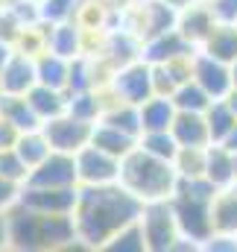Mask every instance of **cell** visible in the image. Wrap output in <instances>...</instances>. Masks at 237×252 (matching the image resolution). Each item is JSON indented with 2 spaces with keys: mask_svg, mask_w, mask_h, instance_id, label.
<instances>
[{
  "mask_svg": "<svg viewBox=\"0 0 237 252\" xmlns=\"http://www.w3.org/2000/svg\"><path fill=\"white\" fill-rule=\"evenodd\" d=\"M205 158H208V147H178L176 158H173L178 179L205 176Z\"/></svg>",
  "mask_w": 237,
  "mask_h": 252,
  "instance_id": "obj_30",
  "label": "cell"
},
{
  "mask_svg": "<svg viewBox=\"0 0 237 252\" xmlns=\"http://www.w3.org/2000/svg\"><path fill=\"white\" fill-rule=\"evenodd\" d=\"M176 18H178V12L170 9L167 3H161V0H135L129 6V24L126 27L141 41H147V38H152L158 32L173 30L176 27Z\"/></svg>",
  "mask_w": 237,
  "mask_h": 252,
  "instance_id": "obj_8",
  "label": "cell"
},
{
  "mask_svg": "<svg viewBox=\"0 0 237 252\" xmlns=\"http://www.w3.org/2000/svg\"><path fill=\"white\" fill-rule=\"evenodd\" d=\"M217 27V18H214V12L208 9V3L205 0H196V3H190L187 9H181L176 18V30L199 50L202 47V41L211 35V30Z\"/></svg>",
  "mask_w": 237,
  "mask_h": 252,
  "instance_id": "obj_15",
  "label": "cell"
},
{
  "mask_svg": "<svg viewBox=\"0 0 237 252\" xmlns=\"http://www.w3.org/2000/svg\"><path fill=\"white\" fill-rule=\"evenodd\" d=\"M211 226L217 235H237V185L220 188L211 199Z\"/></svg>",
  "mask_w": 237,
  "mask_h": 252,
  "instance_id": "obj_20",
  "label": "cell"
},
{
  "mask_svg": "<svg viewBox=\"0 0 237 252\" xmlns=\"http://www.w3.org/2000/svg\"><path fill=\"white\" fill-rule=\"evenodd\" d=\"M27 100H30V106H32V112L38 115L41 124H47V121H53V118H59V115L67 112V91L41 85V82H35V85L27 91Z\"/></svg>",
  "mask_w": 237,
  "mask_h": 252,
  "instance_id": "obj_19",
  "label": "cell"
},
{
  "mask_svg": "<svg viewBox=\"0 0 237 252\" xmlns=\"http://www.w3.org/2000/svg\"><path fill=\"white\" fill-rule=\"evenodd\" d=\"M3 3H6V0H0V9H3Z\"/></svg>",
  "mask_w": 237,
  "mask_h": 252,
  "instance_id": "obj_43",
  "label": "cell"
},
{
  "mask_svg": "<svg viewBox=\"0 0 237 252\" xmlns=\"http://www.w3.org/2000/svg\"><path fill=\"white\" fill-rule=\"evenodd\" d=\"M193 79L211 94V100H223L232 91V64L196 50L193 53Z\"/></svg>",
  "mask_w": 237,
  "mask_h": 252,
  "instance_id": "obj_13",
  "label": "cell"
},
{
  "mask_svg": "<svg viewBox=\"0 0 237 252\" xmlns=\"http://www.w3.org/2000/svg\"><path fill=\"white\" fill-rule=\"evenodd\" d=\"M138 109H141V132L170 129L173 118H176V103H173V97H164V94H152Z\"/></svg>",
  "mask_w": 237,
  "mask_h": 252,
  "instance_id": "obj_21",
  "label": "cell"
},
{
  "mask_svg": "<svg viewBox=\"0 0 237 252\" xmlns=\"http://www.w3.org/2000/svg\"><path fill=\"white\" fill-rule=\"evenodd\" d=\"M217 24H237V0H205Z\"/></svg>",
  "mask_w": 237,
  "mask_h": 252,
  "instance_id": "obj_34",
  "label": "cell"
},
{
  "mask_svg": "<svg viewBox=\"0 0 237 252\" xmlns=\"http://www.w3.org/2000/svg\"><path fill=\"white\" fill-rule=\"evenodd\" d=\"M18 202L32 208V211H44V214H73V208L79 202V185L76 188H35V185H24Z\"/></svg>",
  "mask_w": 237,
  "mask_h": 252,
  "instance_id": "obj_11",
  "label": "cell"
},
{
  "mask_svg": "<svg viewBox=\"0 0 237 252\" xmlns=\"http://www.w3.org/2000/svg\"><path fill=\"white\" fill-rule=\"evenodd\" d=\"M170 132L178 147H211V132L205 124V112H178L170 124Z\"/></svg>",
  "mask_w": 237,
  "mask_h": 252,
  "instance_id": "obj_18",
  "label": "cell"
},
{
  "mask_svg": "<svg viewBox=\"0 0 237 252\" xmlns=\"http://www.w3.org/2000/svg\"><path fill=\"white\" fill-rule=\"evenodd\" d=\"M82 0H38V18L44 24H61V21H73L79 12Z\"/></svg>",
  "mask_w": 237,
  "mask_h": 252,
  "instance_id": "obj_32",
  "label": "cell"
},
{
  "mask_svg": "<svg viewBox=\"0 0 237 252\" xmlns=\"http://www.w3.org/2000/svg\"><path fill=\"white\" fill-rule=\"evenodd\" d=\"M12 50H15V47H12V44H6V41L0 38V64L9 59V53H12Z\"/></svg>",
  "mask_w": 237,
  "mask_h": 252,
  "instance_id": "obj_41",
  "label": "cell"
},
{
  "mask_svg": "<svg viewBox=\"0 0 237 252\" xmlns=\"http://www.w3.org/2000/svg\"><path fill=\"white\" fill-rule=\"evenodd\" d=\"M214 193H217V188L205 176H190V179H178L176 190L170 196L181 238L196 244L199 250L214 235V226H211V199H214Z\"/></svg>",
  "mask_w": 237,
  "mask_h": 252,
  "instance_id": "obj_4",
  "label": "cell"
},
{
  "mask_svg": "<svg viewBox=\"0 0 237 252\" xmlns=\"http://www.w3.org/2000/svg\"><path fill=\"white\" fill-rule=\"evenodd\" d=\"M223 100L229 103V109H232V112H235V115H237V88H232V91H229V94H226Z\"/></svg>",
  "mask_w": 237,
  "mask_h": 252,
  "instance_id": "obj_40",
  "label": "cell"
},
{
  "mask_svg": "<svg viewBox=\"0 0 237 252\" xmlns=\"http://www.w3.org/2000/svg\"><path fill=\"white\" fill-rule=\"evenodd\" d=\"M205 124H208V132H211V144H223L229 138V132L237 126V115L229 109L226 100H214L205 109Z\"/></svg>",
  "mask_w": 237,
  "mask_h": 252,
  "instance_id": "obj_27",
  "label": "cell"
},
{
  "mask_svg": "<svg viewBox=\"0 0 237 252\" xmlns=\"http://www.w3.org/2000/svg\"><path fill=\"white\" fill-rule=\"evenodd\" d=\"M0 176L18 182V185H27V176H30V164L18 156L15 147L9 150H0Z\"/></svg>",
  "mask_w": 237,
  "mask_h": 252,
  "instance_id": "obj_33",
  "label": "cell"
},
{
  "mask_svg": "<svg viewBox=\"0 0 237 252\" xmlns=\"http://www.w3.org/2000/svg\"><path fill=\"white\" fill-rule=\"evenodd\" d=\"M232 88H237V62H232Z\"/></svg>",
  "mask_w": 237,
  "mask_h": 252,
  "instance_id": "obj_42",
  "label": "cell"
},
{
  "mask_svg": "<svg viewBox=\"0 0 237 252\" xmlns=\"http://www.w3.org/2000/svg\"><path fill=\"white\" fill-rule=\"evenodd\" d=\"M106 88H109L112 100H123V103L141 106L144 100H149L155 94L152 64L147 62V59H132V62L120 64L118 70L112 73V79H109Z\"/></svg>",
  "mask_w": 237,
  "mask_h": 252,
  "instance_id": "obj_6",
  "label": "cell"
},
{
  "mask_svg": "<svg viewBox=\"0 0 237 252\" xmlns=\"http://www.w3.org/2000/svg\"><path fill=\"white\" fill-rule=\"evenodd\" d=\"M190 53H196V47L178 32L176 27L147 38L144 47H141V59H147L149 64H164L170 59H178V56H190Z\"/></svg>",
  "mask_w": 237,
  "mask_h": 252,
  "instance_id": "obj_14",
  "label": "cell"
},
{
  "mask_svg": "<svg viewBox=\"0 0 237 252\" xmlns=\"http://www.w3.org/2000/svg\"><path fill=\"white\" fill-rule=\"evenodd\" d=\"M73 244H79L73 214H44L21 202L9 211V250L38 252L61 250Z\"/></svg>",
  "mask_w": 237,
  "mask_h": 252,
  "instance_id": "obj_2",
  "label": "cell"
},
{
  "mask_svg": "<svg viewBox=\"0 0 237 252\" xmlns=\"http://www.w3.org/2000/svg\"><path fill=\"white\" fill-rule=\"evenodd\" d=\"M223 144H226V147H229V150H232V153L237 156V126L232 129V132H229V138H226Z\"/></svg>",
  "mask_w": 237,
  "mask_h": 252,
  "instance_id": "obj_39",
  "label": "cell"
},
{
  "mask_svg": "<svg viewBox=\"0 0 237 252\" xmlns=\"http://www.w3.org/2000/svg\"><path fill=\"white\" fill-rule=\"evenodd\" d=\"M173 103H176L178 112H205L214 100L196 79H187L173 91Z\"/></svg>",
  "mask_w": 237,
  "mask_h": 252,
  "instance_id": "obj_29",
  "label": "cell"
},
{
  "mask_svg": "<svg viewBox=\"0 0 237 252\" xmlns=\"http://www.w3.org/2000/svg\"><path fill=\"white\" fill-rule=\"evenodd\" d=\"M138 220H141V229H144L147 252H173L176 244L181 241V232H178V223H176L170 199L144 202Z\"/></svg>",
  "mask_w": 237,
  "mask_h": 252,
  "instance_id": "obj_5",
  "label": "cell"
},
{
  "mask_svg": "<svg viewBox=\"0 0 237 252\" xmlns=\"http://www.w3.org/2000/svg\"><path fill=\"white\" fill-rule=\"evenodd\" d=\"M18 138H21V129L12 124V121L0 118V150H9V147H15V144H18Z\"/></svg>",
  "mask_w": 237,
  "mask_h": 252,
  "instance_id": "obj_36",
  "label": "cell"
},
{
  "mask_svg": "<svg viewBox=\"0 0 237 252\" xmlns=\"http://www.w3.org/2000/svg\"><path fill=\"white\" fill-rule=\"evenodd\" d=\"M103 252H147V241H144V229L141 220H132L129 226H123L115 238L106 241Z\"/></svg>",
  "mask_w": 237,
  "mask_h": 252,
  "instance_id": "obj_31",
  "label": "cell"
},
{
  "mask_svg": "<svg viewBox=\"0 0 237 252\" xmlns=\"http://www.w3.org/2000/svg\"><path fill=\"white\" fill-rule=\"evenodd\" d=\"M27 185L35 188H76L79 176H76V156L53 150L41 164H35L27 176Z\"/></svg>",
  "mask_w": 237,
  "mask_h": 252,
  "instance_id": "obj_10",
  "label": "cell"
},
{
  "mask_svg": "<svg viewBox=\"0 0 237 252\" xmlns=\"http://www.w3.org/2000/svg\"><path fill=\"white\" fill-rule=\"evenodd\" d=\"M91 144L100 147V150H106V153H112V156H118V158H123V156H129L138 147V135H129V132H123L118 126L97 121L94 124V135H91Z\"/></svg>",
  "mask_w": 237,
  "mask_h": 252,
  "instance_id": "obj_22",
  "label": "cell"
},
{
  "mask_svg": "<svg viewBox=\"0 0 237 252\" xmlns=\"http://www.w3.org/2000/svg\"><path fill=\"white\" fill-rule=\"evenodd\" d=\"M21 190H24V185L0 176V211H12L18 205V199H21Z\"/></svg>",
  "mask_w": 237,
  "mask_h": 252,
  "instance_id": "obj_35",
  "label": "cell"
},
{
  "mask_svg": "<svg viewBox=\"0 0 237 252\" xmlns=\"http://www.w3.org/2000/svg\"><path fill=\"white\" fill-rule=\"evenodd\" d=\"M120 185L138 196L141 202H155V199H170L178 185V173L173 161L155 158L135 147L129 156L120 158Z\"/></svg>",
  "mask_w": 237,
  "mask_h": 252,
  "instance_id": "obj_3",
  "label": "cell"
},
{
  "mask_svg": "<svg viewBox=\"0 0 237 252\" xmlns=\"http://www.w3.org/2000/svg\"><path fill=\"white\" fill-rule=\"evenodd\" d=\"M41 129H44V135H47V141H50L53 150L70 153V156H76L82 147H88V144H91V135H94V124L79 121V118H73L70 112H64L59 118L41 124Z\"/></svg>",
  "mask_w": 237,
  "mask_h": 252,
  "instance_id": "obj_9",
  "label": "cell"
},
{
  "mask_svg": "<svg viewBox=\"0 0 237 252\" xmlns=\"http://www.w3.org/2000/svg\"><path fill=\"white\" fill-rule=\"evenodd\" d=\"M0 118L12 121L21 132L41 126L38 115L32 112V106H30V100H27V94H3V91H0Z\"/></svg>",
  "mask_w": 237,
  "mask_h": 252,
  "instance_id": "obj_25",
  "label": "cell"
},
{
  "mask_svg": "<svg viewBox=\"0 0 237 252\" xmlns=\"http://www.w3.org/2000/svg\"><path fill=\"white\" fill-rule=\"evenodd\" d=\"M47 50L64 59H76L79 53H85V30L76 24V18L61 24H47Z\"/></svg>",
  "mask_w": 237,
  "mask_h": 252,
  "instance_id": "obj_16",
  "label": "cell"
},
{
  "mask_svg": "<svg viewBox=\"0 0 237 252\" xmlns=\"http://www.w3.org/2000/svg\"><path fill=\"white\" fill-rule=\"evenodd\" d=\"M15 150H18V156L30 164V170H32L35 164H41V161L53 153V147H50V141H47V135H44V129H41V126L21 132V138H18Z\"/></svg>",
  "mask_w": 237,
  "mask_h": 252,
  "instance_id": "obj_26",
  "label": "cell"
},
{
  "mask_svg": "<svg viewBox=\"0 0 237 252\" xmlns=\"http://www.w3.org/2000/svg\"><path fill=\"white\" fill-rule=\"evenodd\" d=\"M38 82L35 56L24 50H12L9 59L0 64V91L3 94H27Z\"/></svg>",
  "mask_w": 237,
  "mask_h": 252,
  "instance_id": "obj_12",
  "label": "cell"
},
{
  "mask_svg": "<svg viewBox=\"0 0 237 252\" xmlns=\"http://www.w3.org/2000/svg\"><path fill=\"white\" fill-rule=\"evenodd\" d=\"M35 70H38L41 85L67 91V85H70V59H64L53 50H44V53L35 56Z\"/></svg>",
  "mask_w": 237,
  "mask_h": 252,
  "instance_id": "obj_24",
  "label": "cell"
},
{
  "mask_svg": "<svg viewBox=\"0 0 237 252\" xmlns=\"http://www.w3.org/2000/svg\"><path fill=\"white\" fill-rule=\"evenodd\" d=\"M199 50L226 64L237 62V24H217Z\"/></svg>",
  "mask_w": 237,
  "mask_h": 252,
  "instance_id": "obj_23",
  "label": "cell"
},
{
  "mask_svg": "<svg viewBox=\"0 0 237 252\" xmlns=\"http://www.w3.org/2000/svg\"><path fill=\"white\" fill-rule=\"evenodd\" d=\"M205 179L214 188H232L237 185V156L226 144H211L205 158Z\"/></svg>",
  "mask_w": 237,
  "mask_h": 252,
  "instance_id": "obj_17",
  "label": "cell"
},
{
  "mask_svg": "<svg viewBox=\"0 0 237 252\" xmlns=\"http://www.w3.org/2000/svg\"><path fill=\"white\" fill-rule=\"evenodd\" d=\"M76 176L82 188H94V185H115L120 182V158L88 144L76 153Z\"/></svg>",
  "mask_w": 237,
  "mask_h": 252,
  "instance_id": "obj_7",
  "label": "cell"
},
{
  "mask_svg": "<svg viewBox=\"0 0 237 252\" xmlns=\"http://www.w3.org/2000/svg\"><path fill=\"white\" fill-rule=\"evenodd\" d=\"M161 3H167L170 9H176V12H181V9H187L190 3H196V0H161Z\"/></svg>",
  "mask_w": 237,
  "mask_h": 252,
  "instance_id": "obj_38",
  "label": "cell"
},
{
  "mask_svg": "<svg viewBox=\"0 0 237 252\" xmlns=\"http://www.w3.org/2000/svg\"><path fill=\"white\" fill-rule=\"evenodd\" d=\"M144 202L132 196L120 182L115 185H94L82 188L79 185V202L73 208V223H76V238L88 250H103L109 238H115L123 226L141 217Z\"/></svg>",
  "mask_w": 237,
  "mask_h": 252,
  "instance_id": "obj_1",
  "label": "cell"
},
{
  "mask_svg": "<svg viewBox=\"0 0 237 252\" xmlns=\"http://www.w3.org/2000/svg\"><path fill=\"white\" fill-rule=\"evenodd\" d=\"M138 147L155 158H164V161H173L178 153V141L173 138L170 129H155V132H141L138 138Z\"/></svg>",
  "mask_w": 237,
  "mask_h": 252,
  "instance_id": "obj_28",
  "label": "cell"
},
{
  "mask_svg": "<svg viewBox=\"0 0 237 252\" xmlns=\"http://www.w3.org/2000/svg\"><path fill=\"white\" fill-rule=\"evenodd\" d=\"M0 250H9V211H0Z\"/></svg>",
  "mask_w": 237,
  "mask_h": 252,
  "instance_id": "obj_37",
  "label": "cell"
}]
</instances>
